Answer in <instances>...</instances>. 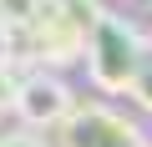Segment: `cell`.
<instances>
[{
	"mask_svg": "<svg viewBox=\"0 0 152 147\" xmlns=\"http://www.w3.org/2000/svg\"><path fill=\"white\" fill-rule=\"evenodd\" d=\"M56 142L61 147H147L142 127L107 102H76L71 117L56 127Z\"/></svg>",
	"mask_w": 152,
	"mask_h": 147,
	"instance_id": "cell-2",
	"label": "cell"
},
{
	"mask_svg": "<svg viewBox=\"0 0 152 147\" xmlns=\"http://www.w3.org/2000/svg\"><path fill=\"white\" fill-rule=\"evenodd\" d=\"M0 147H46L36 132H0Z\"/></svg>",
	"mask_w": 152,
	"mask_h": 147,
	"instance_id": "cell-9",
	"label": "cell"
},
{
	"mask_svg": "<svg viewBox=\"0 0 152 147\" xmlns=\"http://www.w3.org/2000/svg\"><path fill=\"white\" fill-rule=\"evenodd\" d=\"M127 10H152V0H122Z\"/></svg>",
	"mask_w": 152,
	"mask_h": 147,
	"instance_id": "cell-11",
	"label": "cell"
},
{
	"mask_svg": "<svg viewBox=\"0 0 152 147\" xmlns=\"http://www.w3.org/2000/svg\"><path fill=\"white\" fill-rule=\"evenodd\" d=\"M26 41H31V56L36 61H46V66H66V61H76L86 51V36L76 31L51 0H41V10H36V20L26 26Z\"/></svg>",
	"mask_w": 152,
	"mask_h": 147,
	"instance_id": "cell-4",
	"label": "cell"
},
{
	"mask_svg": "<svg viewBox=\"0 0 152 147\" xmlns=\"http://www.w3.org/2000/svg\"><path fill=\"white\" fill-rule=\"evenodd\" d=\"M132 97L152 112V51H147V61H142V76H137V86H132Z\"/></svg>",
	"mask_w": 152,
	"mask_h": 147,
	"instance_id": "cell-8",
	"label": "cell"
},
{
	"mask_svg": "<svg viewBox=\"0 0 152 147\" xmlns=\"http://www.w3.org/2000/svg\"><path fill=\"white\" fill-rule=\"evenodd\" d=\"M86 76L107 91V97H122V91H132L137 86V76H142V61H147V36L127 20V15H117V10H107L102 20H96V31L86 36Z\"/></svg>",
	"mask_w": 152,
	"mask_h": 147,
	"instance_id": "cell-1",
	"label": "cell"
},
{
	"mask_svg": "<svg viewBox=\"0 0 152 147\" xmlns=\"http://www.w3.org/2000/svg\"><path fill=\"white\" fill-rule=\"evenodd\" d=\"M15 91H20V76H15L10 66H0V117L15 112Z\"/></svg>",
	"mask_w": 152,
	"mask_h": 147,
	"instance_id": "cell-7",
	"label": "cell"
},
{
	"mask_svg": "<svg viewBox=\"0 0 152 147\" xmlns=\"http://www.w3.org/2000/svg\"><path fill=\"white\" fill-rule=\"evenodd\" d=\"M76 97L71 86L56 76V71H31L20 76V91H15V117L26 122V132H41V127H61L71 117Z\"/></svg>",
	"mask_w": 152,
	"mask_h": 147,
	"instance_id": "cell-3",
	"label": "cell"
},
{
	"mask_svg": "<svg viewBox=\"0 0 152 147\" xmlns=\"http://www.w3.org/2000/svg\"><path fill=\"white\" fill-rule=\"evenodd\" d=\"M51 5L76 26V31H81V36H91L96 31V20L107 15V5H102V0H51Z\"/></svg>",
	"mask_w": 152,
	"mask_h": 147,
	"instance_id": "cell-5",
	"label": "cell"
},
{
	"mask_svg": "<svg viewBox=\"0 0 152 147\" xmlns=\"http://www.w3.org/2000/svg\"><path fill=\"white\" fill-rule=\"evenodd\" d=\"M10 56H15V31L0 26V66H10Z\"/></svg>",
	"mask_w": 152,
	"mask_h": 147,
	"instance_id": "cell-10",
	"label": "cell"
},
{
	"mask_svg": "<svg viewBox=\"0 0 152 147\" xmlns=\"http://www.w3.org/2000/svg\"><path fill=\"white\" fill-rule=\"evenodd\" d=\"M41 10V0H0V26H10V31H26Z\"/></svg>",
	"mask_w": 152,
	"mask_h": 147,
	"instance_id": "cell-6",
	"label": "cell"
},
{
	"mask_svg": "<svg viewBox=\"0 0 152 147\" xmlns=\"http://www.w3.org/2000/svg\"><path fill=\"white\" fill-rule=\"evenodd\" d=\"M147 147H152V142H147Z\"/></svg>",
	"mask_w": 152,
	"mask_h": 147,
	"instance_id": "cell-12",
	"label": "cell"
}]
</instances>
